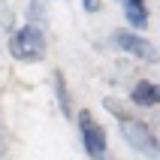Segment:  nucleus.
<instances>
[{
  "mask_svg": "<svg viewBox=\"0 0 160 160\" xmlns=\"http://www.w3.org/2000/svg\"><path fill=\"white\" fill-rule=\"evenodd\" d=\"M103 106H106L109 112H112V115L121 121V133H124V139L133 145L136 151L148 154V157H157V136H154V130L145 124L142 118L127 115V109L121 106L118 100H112V97H106V100H103Z\"/></svg>",
  "mask_w": 160,
  "mask_h": 160,
  "instance_id": "1",
  "label": "nucleus"
},
{
  "mask_svg": "<svg viewBox=\"0 0 160 160\" xmlns=\"http://www.w3.org/2000/svg\"><path fill=\"white\" fill-rule=\"evenodd\" d=\"M9 54L15 58V61H39L45 54V36L42 30L36 24H24L18 27L15 33H12V39H9Z\"/></svg>",
  "mask_w": 160,
  "mask_h": 160,
  "instance_id": "2",
  "label": "nucleus"
},
{
  "mask_svg": "<svg viewBox=\"0 0 160 160\" xmlns=\"http://www.w3.org/2000/svg\"><path fill=\"white\" fill-rule=\"evenodd\" d=\"M79 133H82V145H85L88 157H94V160L106 157V130L97 124V118L91 112L79 115Z\"/></svg>",
  "mask_w": 160,
  "mask_h": 160,
  "instance_id": "3",
  "label": "nucleus"
},
{
  "mask_svg": "<svg viewBox=\"0 0 160 160\" xmlns=\"http://www.w3.org/2000/svg\"><path fill=\"white\" fill-rule=\"evenodd\" d=\"M112 42H115L118 48H124V52H130V54H136V58L148 61V63L157 61V52H154V45L148 42V39H142L136 30H115V33H112Z\"/></svg>",
  "mask_w": 160,
  "mask_h": 160,
  "instance_id": "4",
  "label": "nucleus"
},
{
  "mask_svg": "<svg viewBox=\"0 0 160 160\" xmlns=\"http://www.w3.org/2000/svg\"><path fill=\"white\" fill-rule=\"evenodd\" d=\"M130 100H133L136 106H145V109H151L160 103V88L154 85V82H136L133 91H130Z\"/></svg>",
  "mask_w": 160,
  "mask_h": 160,
  "instance_id": "5",
  "label": "nucleus"
},
{
  "mask_svg": "<svg viewBox=\"0 0 160 160\" xmlns=\"http://www.w3.org/2000/svg\"><path fill=\"white\" fill-rule=\"evenodd\" d=\"M121 3H124L127 21H130L136 30H145V27H148V6H145V0H121Z\"/></svg>",
  "mask_w": 160,
  "mask_h": 160,
  "instance_id": "6",
  "label": "nucleus"
},
{
  "mask_svg": "<svg viewBox=\"0 0 160 160\" xmlns=\"http://www.w3.org/2000/svg\"><path fill=\"white\" fill-rule=\"evenodd\" d=\"M54 94H58V106L67 118L72 115V103H70V91H67V79L61 70H54Z\"/></svg>",
  "mask_w": 160,
  "mask_h": 160,
  "instance_id": "7",
  "label": "nucleus"
},
{
  "mask_svg": "<svg viewBox=\"0 0 160 160\" xmlns=\"http://www.w3.org/2000/svg\"><path fill=\"white\" fill-rule=\"evenodd\" d=\"M82 6L88 9V12H100V6H103V0H82Z\"/></svg>",
  "mask_w": 160,
  "mask_h": 160,
  "instance_id": "8",
  "label": "nucleus"
}]
</instances>
